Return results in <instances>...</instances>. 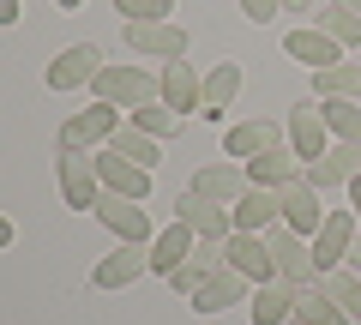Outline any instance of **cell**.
Masks as SVG:
<instances>
[{
    "mask_svg": "<svg viewBox=\"0 0 361 325\" xmlns=\"http://www.w3.org/2000/svg\"><path fill=\"white\" fill-rule=\"evenodd\" d=\"M90 91L97 103H115V109H145V103H163V78L139 73V66H103V73L90 78Z\"/></svg>",
    "mask_w": 361,
    "mask_h": 325,
    "instance_id": "obj_1",
    "label": "cell"
},
{
    "mask_svg": "<svg viewBox=\"0 0 361 325\" xmlns=\"http://www.w3.org/2000/svg\"><path fill=\"white\" fill-rule=\"evenodd\" d=\"M115 127H121L115 103H90V109H78V115L61 121V151H103L115 139Z\"/></svg>",
    "mask_w": 361,
    "mask_h": 325,
    "instance_id": "obj_2",
    "label": "cell"
},
{
    "mask_svg": "<svg viewBox=\"0 0 361 325\" xmlns=\"http://www.w3.org/2000/svg\"><path fill=\"white\" fill-rule=\"evenodd\" d=\"M133 54H151V61H187V30L169 25V18H127L121 25Z\"/></svg>",
    "mask_w": 361,
    "mask_h": 325,
    "instance_id": "obj_3",
    "label": "cell"
},
{
    "mask_svg": "<svg viewBox=\"0 0 361 325\" xmlns=\"http://www.w3.org/2000/svg\"><path fill=\"white\" fill-rule=\"evenodd\" d=\"M265 247H271L277 277H289V283H313V277H319V259H313L307 235H295L289 223H271V229H265Z\"/></svg>",
    "mask_w": 361,
    "mask_h": 325,
    "instance_id": "obj_4",
    "label": "cell"
},
{
    "mask_svg": "<svg viewBox=\"0 0 361 325\" xmlns=\"http://www.w3.org/2000/svg\"><path fill=\"white\" fill-rule=\"evenodd\" d=\"M61 199L73 211H97V199H103V175H97V157H90V151H61Z\"/></svg>",
    "mask_w": 361,
    "mask_h": 325,
    "instance_id": "obj_5",
    "label": "cell"
},
{
    "mask_svg": "<svg viewBox=\"0 0 361 325\" xmlns=\"http://www.w3.org/2000/svg\"><path fill=\"white\" fill-rule=\"evenodd\" d=\"M103 66H109V61H103L97 42H73V49H61V54L49 61V73H42V78H49V91H78V85H90Z\"/></svg>",
    "mask_w": 361,
    "mask_h": 325,
    "instance_id": "obj_6",
    "label": "cell"
},
{
    "mask_svg": "<svg viewBox=\"0 0 361 325\" xmlns=\"http://www.w3.org/2000/svg\"><path fill=\"white\" fill-rule=\"evenodd\" d=\"M97 223H109V229L121 235V241H157L151 229V211H145V199H127V193H109L97 199Z\"/></svg>",
    "mask_w": 361,
    "mask_h": 325,
    "instance_id": "obj_7",
    "label": "cell"
},
{
    "mask_svg": "<svg viewBox=\"0 0 361 325\" xmlns=\"http://www.w3.org/2000/svg\"><path fill=\"white\" fill-rule=\"evenodd\" d=\"M145 271H151V241H121L115 253L97 259L90 283H97V289H127L133 277H145Z\"/></svg>",
    "mask_w": 361,
    "mask_h": 325,
    "instance_id": "obj_8",
    "label": "cell"
},
{
    "mask_svg": "<svg viewBox=\"0 0 361 325\" xmlns=\"http://www.w3.org/2000/svg\"><path fill=\"white\" fill-rule=\"evenodd\" d=\"M175 217L187 223V229H199L205 241H223V235H235V211H229V205H217V199H205V193H193V187L175 199Z\"/></svg>",
    "mask_w": 361,
    "mask_h": 325,
    "instance_id": "obj_9",
    "label": "cell"
},
{
    "mask_svg": "<svg viewBox=\"0 0 361 325\" xmlns=\"http://www.w3.org/2000/svg\"><path fill=\"white\" fill-rule=\"evenodd\" d=\"M355 223H361L355 211H331V217H325V229L313 235V259H319V277H325V271H337V265L349 259V247H355V235H361Z\"/></svg>",
    "mask_w": 361,
    "mask_h": 325,
    "instance_id": "obj_10",
    "label": "cell"
},
{
    "mask_svg": "<svg viewBox=\"0 0 361 325\" xmlns=\"http://www.w3.org/2000/svg\"><path fill=\"white\" fill-rule=\"evenodd\" d=\"M223 253H229V265H235L241 277H253V283H271V277H277L271 247H265V235H259V229H235V235H223Z\"/></svg>",
    "mask_w": 361,
    "mask_h": 325,
    "instance_id": "obj_11",
    "label": "cell"
},
{
    "mask_svg": "<svg viewBox=\"0 0 361 325\" xmlns=\"http://www.w3.org/2000/svg\"><path fill=\"white\" fill-rule=\"evenodd\" d=\"M355 175H361V145H343V139H337L319 163H307V169H301V181L319 187V193H331V187H349Z\"/></svg>",
    "mask_w": 361,
    "mask_h": 325,
    "instance_id": "obj_12",
    "label": "cell"
},
{
    "mask_svg": "<svg viewBox=\"0 0 361 325\" xmlns=\"http://www.w3.org/2000/svg\"><path fill=\"white\" fill-rule=\"evenodd\" d=\"M331 127H325V115H319V103H295L289 109V151L301 157V163H319L325 151H331Z\"/></svg>",
    "mask_w": 361,
    "mask_h": 325,
    "instance_id": "obj_13",
    "label": "cell"
},
{
    "mask_svg": "<svg viewBox=\"0 0 361 325\" xmlns=\"http://www.w3.org/2000/svg\"><path fill=\"white\" fill-rule=\"evenodd\" d=\"M97 175H103V187L109 193H127V199H151V169L145 163H133V157H121V151H97Z\"/></svg>",
    "mask_w": 361,
    "mask_h": 325,
    "instance_id": "obj_14",
    "label": "cell"
},
{
    "mask_svg": "<svg viewBox=\"0 0 361 325\" xmlns=\"http://www.w3.org/2000/svg\"><path fill=\"white\" fill-rule=\"evenodd\" d=\"M277 145H283V127H277V121H235V127L223 133V151H229L235 163H253V157L277 151Z\"/></svg>",
    "mask_w": 361,
    "mask_h": 325,
    "instance_id": "obj_15",
    "label": "cell"
},
{
    "mask_svg": "<svg viewBox=\"0 0 361 325\" xmlns=\"http://www.w3.org/2000/svg\"><path fill=\"white\" fill-rule=\"evenodd\" d=\"M253 289H259L253 277H241L235 265H223V271H217V277H211V283L193 295V313H229V307H241Z\"/></svg>",
    "mask_w": 361,
    "mask_h": 325,
    "instance_id": "obj_16",
    "label": "cell"
},
{
    "mask_svg": "<svg viewBox=\"0 0 361 325\" xmlns=\"http://www.w3.org/2000/svg\"><path fill=\"white\" fill-rule=\"evenodd\" d=\"M163 103L175 109V115H193V109H205V78L193 73L187 61H163Z\"/></svg>",
    "mask_w": 361,
    "mask_h": 325,
    "instance_id": "obj_17",
    "label": "cell"
},
{
    "mask_svg": "<svg viewBox=\"0 0 361 325\" xmlns=\"http://www.w3.org/2000/svg\"><path fill=\"white\" fill-rule=\"evenodd\" d=\"M199 241H205V235H199V229H187V223H169V229H157V241H151V271L157 277H169V271H175V265H187V259H193V247H199Z\"/></svg>",
    "mask_w": 361,
    "mask_h": 325,
    "instance_id": "obj_18",
    "label": "cell"
},
{
    "mask_svg": "<svg viewBox=\"0 0 361 325\" xmlns=\"http://www.w3.org/2000/svg\"><path fill=\"white\" fill-rule=\"evenodd\" d=\"M223 265H229V253H223V241H199V247H193V259L169 271V283H175L180 295H199V289H205L211 277L223 271Z\"/></svg>",
    "mask_w": 361,
    "mask_h": 325,
    "instance_id": "obj_19",
    "label": "cell"
},
{
    "mask_svg": "<svg viewBox=\"0 0 361 325\" xmlns=\"http://www.w3.org/2000/svg\"><path fill=\"white\" fill-rule=\"evenodd\" d=\"M325 217H331V211L319 205V187H307V181H289V187H283V223H289L295 235H319Z\"/></svg>",
    "mask_w": 361,
    "mask_h": 325,
    "instance_id": "obj_20",
    "label": "cell"
},
{
    "mask_svg": "<svg viewBox=\"0 0 361 325\" xmlns=\"http://www.w3.org/2000/svg\"><path fill=\"white\" fill-rule=\"evenodd\" d=\"M283 54H289V61H301V66H313V73H325V66H343V42L325 37V30H289Z\"/></svg>",
    "mask_w": 361,
    "mask_h": 325,
    "instance_id": "obj_21",
    "label": "cell"
},
{
    "mask_svg": "<svg viewBox=\"0 0 361 325\" xmlns=\"http://www.w3.org/2000/svg\"><path fill=\"white\" fill-rule=\"evenodd\" d=\"M283 223V187H247V199L235 205V229H259Z\"/></svg>",
    "mask_w": 361,
    "mask_h": 325,
    "instance_id": "obj_22",
    "label": "cell"
},
{
    "mask_svg": "<svg viewBox=\"0 0 361 325\" xmlns=\"http://www.w3.org/2000/svg\"><path fill=\"white\" fill-rule=\"evenodd\" d=\"M247 187H253V181H247L241 169H229V163H205V169L193 175V193L217 199V205H229V211H235V205L247 199Z\"/></svg>",
    "mask_w": 361,
    "mask_h": 325,
    "instance_id": "obj_23",
    "label": "cell"
},
{
    "mask_svg": "<svg viewBox=\"0 0 361 325\" xmlns=\"http://www.w3.org/2000/svg\"><path fill=\"white\" fill-rule=\"evenodd\" d=\"M295 319H301V325H355V319L331 301V289H325L319 277H313V283H295Z\"/></svg>",
    "mask_w": 361,
    "mask_h": 325,
    "instance_id": "obj_24",
    "label": "cell"
},
{
    "mask_svg": "<svg viewBox=\"0 0 361 325\" xmlns=\"http://www.w3.org/2000/svg\"><path fill=\"white\" fill-rule=\"evenodd\" d=\"M295 319V283L289 277H271L253 289V325H289Z\"/></svg>",
    "mask_w": 361,
    "mask_h": 325,
    "instance_id": "obj_25",
    "label": "cell"
},
{
    "mask_svg": "<svg viewBox=\"0 0 361 325\" xmlns=\"http://www.w3.org/2000/svg\"><path fill=\"white\" fill-rule=\"evenodd\" d=\"M295 163H301V157L289 151V145H277V151H265V157L247 163V181H253V187H289V181H295Z\"/></svg>",
    "mask_w": 361,
    "mask_h": 325,
    "instance_id": "obj_26",
    "label": "cell"
},
{
    "mask_svg": "<svg viewBox=\"0 0 361 325\" xmlns=\"http://www.w3.org/2000/svg\"><path fill=\"white\" fill-rule=\"evenodd\" d=\"M319 115H325V127H331V139L361 145V103L355 97H319Z\"/></svg>",
    "mask_w": 361,
    "mask_h": 325,
    "instance_id": "obj_27",
    "label": "cell"
},
{
    "mask_svg": "<svg viewBox=\"0 0 361 325\" xmlns=\"http://www.w3.org/2000/svg\"><path fill=\"white\" fill-rule=\"evenodd\" d=\"M235 97H241V66H235V61H223V66H211V73H205V115L217 121L223 109L235 103Z\"/></svg>",
    "mask_w": 361,
    "mask_h": 325,
    "instance_id": "obj_28",
    "label": "cell"
},
{
    "mask_svg": "<svg viewBox=\"0 0 361 325\" xmlns=\"http://www.w3.org/2000/svg\"><path fill=\"white\" fill-rule=\"evenodd\" d=\"M157 145H163V139H151V133H139L133 121H121L115 139H109V151H121V157H133V163H145V169H157V163H163Z\"/></svg>",
    "mask_w": 361,
    "mask_h": 325,
    "instance_id": "obj_29",
    "label": "cell"
},
{
    "mask_svg": "<svg viewBox=\"0 0 361 325\" xmlns=\"http://www.w3.org/2000/svg\"><path fill=\"white\" fill-rule=\"evenodd\" d=\"M325 289H331V301L349 313V319H361V271H349V265H337V271L319 277Z\"/></svg>",
    "mask_w": 361,
    "mask_h": 325,
    "instance_id": "obj_30",
    "label": "cell"
},
{
    "mask_svg": "<svg viewBox=\"0 0 361 325\" xmlns=\"http://www.w3.org/2000/svg\"><path fill=\"white\" fill-rule=\"evenodd\" d=\"M313 91L319 97H361V61L355 66H325V73H313Z\"/></svg>",
    "mask_w": 361,
    "mask_h": 325,
    "instance_id": "obj_31",
    "label": "cell"
},
{
    "mask_svg": "<svg viewBox=\"0 0 361 325\" xmlns=\"http://www.w3.org/2000/svg\"><path fill=\"white\" fill-rule=\"evenodd\" d=\"M133 127L151 133V139H169V133H180V115L169 103H145V109H133Z\"/></svg>",
    "mask_w": 361,
    "mask_h": 325,
    "instance_id": "obj_32",
    "label": "cell"
},
{
    "mask_svg": "<svg viewBox=\"0 0 361 325\" xmlns=\"http://www.w3.org/2000/svg\"><path fill=\"white\" fill-rule=\"evenodd\" d=\"M325 37H337V42H349V49H361V13H349V6H325Z\"/></svg>",
    "mask_w": 361,
    "mask_h": 325,
    "instance_id": "obj_33",
    "label": "cell"
},
{
    "mask_svg": "<svg viewBox=\"0 0 361 325\" xmlns=\"http://www.w3.org/2000/svg\"><path fill=\"white\" fill-rule=\"evenodd\" d=\"M121 18H169L175 13V0H115Z\"/></svg>",
    "mask_w": 361,
    "mask_h": 325,
    "instance_id": "obj_34",
    "label": "cell"
},
{
    "mask_svg": "<svg viewBox=\"0 0 361 325\" xmlns=\"http://www.w3.org/2000/svg\"><path fill=\"white\" fill-rule=\"evenodd\" d=\"M241 13L253 18V25H271V18L283 13V0H241Z\"/></svg>",
    "mask_w": 361,
    "mask_h": 325,
    "instance_id": "obj_35",
    "label": "cell"
},
{
    "mask_svg": "<svg viewBox=\"0 0 361 325\" xmlns=\"http://www.w3.org/2000/svg\"><path fill=\"white\" fill-rule=\"evenodd\" d=\"M0 25H18V0H0Z\"/></svg>",
    "mask_w": 361,
    "mask_h": 325,
    "instance_id": "obj_36",
    "label": "cell"
},
{
    "mask_svg": "<svg viewBox=\"0 0 361 325\" xmlns=\"http://www.w3.org/2000/svg\"><path fill=\"white\" fill-rule=\"evenodd\" d=\"M349 211H355V217H361V175H355V181H349Z\"/></svg>",
    "mask_w": 361,
    "mask_h": 325,
    "instance_id": "obj_37",
    "label": "cell"
},
{
    "mask_svg": "<svg viewBox=\"0 0 361 325\" xmlns=\"http://www.w3.org/2000/svg\"><path fill=\"white\" fill-rule=\"evenodd\" d=\"M343 265H349V271H361V235H355V247H349V259H343Z\"/></svg>",
    "mask_w": 361,
    "mask_h": 325,
    "instance_id": "obj_38",
    "label": "cell"
},
{
    "mask_svg": "<svg viewBox=\"0 0 361 325\" xmlns=\"http://www.w3.org/2000/svg\"><path fill=\"white\" fill-rule=\"evenodd\" d=\"M307 6H313V0H283V13H307Z\"/></svg>",
    "mask_w": 361,
    "mask_h": 325,
    "instance_id": "obj_39",
    "label": "cell"
},
{
    "mask_svg": "<svg viewBox=\"0 0 361 325\" xmlns=\"http://www.w3.org/2000/svg\"><path fill=\"white\" fill-rule=\"evenodd\" d=\"M54 6H66V13H73V6H85V0H54Z\"/></svg>",
    "mask_w": 361,
    "mask_h": 325,
    "instance_id": "obj_40",
    "label": "cell"
},
{
    "mask_svg": "<svg viewBox=\"0 0 361 325\" xmlns=\"http://www.w3.org/2000/svg\"><path fill=\"white\" fill-rule=\"evenodd\" d=\"M337 6H349V13H361V0H337Z\"/></svg>",
    "mask_w": 361,
    "mask_h": 325,
    "instance_id": "obj_41",
    "label": "cell"
},
{
    "mask_svg": "<svg viewBox=\"0 0 361 325\" xmlns=\"http://www.w3.org/2000/svg\"><path fill=\"white\" fill-rule=\"evenodd\" d=\"M289 325H301V319H289Z\"/></svg>",
    "mask_w": 361,
    "mask_h": 325,
    "instance_id": "obj_42",
    "label": "cell"
},
{
    "mask_svg": "<svg viewBox=\"0 0 361 325\" xmlns=\"http://www.w3.org/2000/svg\"><path fill=\"white\" fill-rule=\"evenodd\" d=\"M355 325H361V319H355Z\"/></svg>",
    "mask_w": 361,
    "mask_h": 325,
    "instance_id": "obj_43",
    "label": "cell"
}]
</instances>
